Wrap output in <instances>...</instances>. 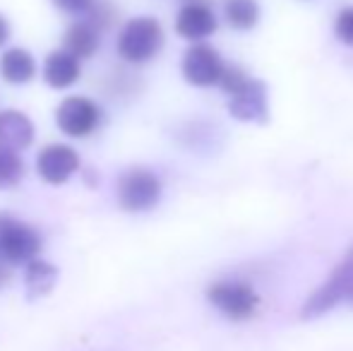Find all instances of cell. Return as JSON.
I'll list each match as a JSON object with an SVG mask.
<instances>
[{
    "mask_svg": "<svg viewBox=\"0 0 353 351\" xmlns=\"http://www.w3.org/2000/svg\"><path fill=\"white\" fill-rule=\"evenodd\" d=\"M163 46V27L154 17H135L123 27L118 37V56L125 63H147L159 56Z\"/></svg>",
    "mask_w": 353,
    "mask_h": 351,
    "instance_id": "cell-1",
    "label": "cell"
},
{
    "mask_svg": "<svg viewBox=\"0 0 353 351\" xmlns=\"http://www.w3.org/2000/svg\"><path fill=\"white\" fill-rule=\"evenodd\" d=\"M41 250V236L27 221L0 214V263L27 265Z\"/></svg>",
    "mask_w": 353,
    "mask_h": 351,
    "instance_id": "cell-2",
    "label": "cell"
},
{
    "mask_svg": "<svg viewBox=\"0 0 353 351\" xmlns=\"http://www.w3.org/2000/svg\"><path fill=\"white\" fill-rule=\"evenodd\" d=\"M207 299L219 313H223L228 320H250L260 308V296L248 281L238 279H223L214 281L207 289Z\"/></svg>",
    "mask_w": 353,
    "mask_h": 351,
    "instance_id": "cell-3",
    "label": "cell"
},
{
    "mask_svg": "<svg viewBox=\"0 0 353 351\" xmlns=\"http://www.w3.org/2000/svg\"><path fill=\"white\" fill-rule=\"evenodd\" d=\"M118 205L125 212H147L161 200V181L154 171L135 166L118 178Z\"/></svg>",
    "mask_w": 353,
    "mask_h": 351,
    "instance_id": "cell-4",
    "label": "cell"
},
{
    "mask_svg": "<svg viewBox=\"0 0 353 351\" xmlns=\"http://www.w3.org/2000/svg\"><path fill=\"white\" fill-rule=\"evenodd\" d=\"M351 277H353V245L349 253L344 255V260L334 267L330 279L317 291H312V296L305 301V305H303L301 318L312 320V318H320V315L330 313L339 301H344V291H346V286H349Z\"/></svg>",
    "mask_w": 353,
    "mask_h": 351,
    "instance_id": "cell-5",
    "label": "cell"
},
{
    "mask_svg": "<svg viewBox=\"0 0 353 351\" xmlns=\"http://www.w3.org/2000/svg\"><path fill=\"white\" fill-rule=\"evenodd\" d=\"M56 123L68 137H89L101 123V108L87 97H68L56 108Z\"/></svg>",
    "mask_w": 353,
    "mask_h": 351,
    "instance_id": "cell-6",
    "label": "cell"
},
{
    "mask_svg": "<svg viewBox=\"0 0 353 351\" xmlns=\"http://www.w3.org/2000/svg\"><path fill=\"white\" fill-rule=\"evenodd\" d=\"M183 77L195 87H212L219 85V77L223 70V61L216 48L210 43H195L185 51L181 63Z\"/></svg>",
    "mask_w": 353,
    "mask_h": 351,
    "instance_id": "cell-7",
    "label": "cell"
},
{
    "mask_svg": "<svg viewBox=\"0 0 353 351\" xmlns=\"http://www.w3.org/2000/svg\"><path fill=\"white\" fill-rule=\"evenodd\" d=\"M228 113L243 123H267L270 121V101H267V85L260 80H248L245 85L231 94Z\"/></svg>",
    "mask_w": 353,
    "mask_h": 351,
    "instance_id": "cell-8",
    "label": "cell"
},
{
    "mask_svg": "<svg viewBox=\"0 0 353 351\" xmlns=\"http://www.w3.org/2000/svg\"><path fill=\"white\" fill-rule=\"evenodd\" d=\"M79 169V154L70 145H46L37 157V171L51 185H61Z\"/></svg>",
    "mask_w": 353,
    "mask_h": 351,
    "instance_id": "cell-9",
    "label": "cell"
},
{
    "mask_svg": "<svg viewBox=\"0 0 353 351\" xmlns=\"http://www.w3.org/2000/svg\"><path fill=\"white\" fill-rule=\"evenodd\" d=\"M176 32L188 41H202L216 32V17L207 3H185L176 17Z\"/></svg>",
    "mask_w": 353,
    "mask_h": 351,
    "instance_id": "cell-10",
    "label": "cell"
},
{
    "mask_svg": "<svg viewBox=\"0 0 353 351\" xmlns=\"http://www.w3.org/2000/svg\"><path fill=\"white\" fill-rule=\"evenodd\" d=\"M34 142V123L22 111H0V152H17L27 150Z\"/></svg>",
    "mask_w": 353,
    "mask_h": 351,
    "instance_id": "cell-11",
    "label": "cell"
},
{
    "mask_svg": "<svg viewBox=\"0 0 353 351\" xmlns=\"http://www.w3.org/2000/svg\"><path fill=\"white\" fill-rule=\"evenodd\" d=\"M82 75V68L74 56L68 51H53L48 53L46 63H43V80L53 89H65L74 85Z\"/></svg>",
    "mask_w": 353,
    "mask_h": 351,
    "instance_id": "cell-12",
    "label": "cell"
},
{
    "mask_svg": "<svg viewBox=\"0 0 353 351\" xmlns=\"http://www.w3.org/2000/svg\"><path fill=\"white\" fill-rule=\"evenodd\" d=\"M0 75L10 85H27L37 75V61L27 48H8L0 56Z\"/></svg>",
    "mask_w": 353,
    "mask_h": 351,
    "instance_id": "cell-13",
    "label": "cell"
},
{
    "mask_svg": "<svg viewBox=\"0 0 353 351\" xmlns=\"http://www.w3.org/2000/svg\"><path fill=\"white\" fill-rule=\"evenodd\" d=\"M63 43H65V51L70 53V56H74L77 61H82V58H92L94 53H97L99 43H101V37H99V32L92 27V24L74 22L65 32Z\"/></svg>",
    "mask_w": 353,
    "mask_h": 351,
    "instance_id": "cell-14",
    "label": "cell"
},
{
    "mask_svg": "<svg viewBox=\"0 0 353 351\" xmlns=\"http://www.w3.org/2000/svg\"><path fill=\"white\" fill-rule=\"evenodd\" d=\"M58 281V270L46 260L34 258L27 263V272H24V284H27L29 299H41V296L51 294V289Z\"/></svg>",
    "mask_w": 353,
    "mask_h": 351,
    "instance_id": "cell-15",
    "label": "cell"
},
{
    "mask_svg": "<svg viewBox=\"0 0 353 351\" xmlns=\"http://www.w3.org/2000/svg\"><path fill=\"white\" fill-rule=\"evenodd\" d=\"M223 14L233 29H252L260 19V5L257 0H223Z\"/></svg>",
    "mask_w": 353,
    "mask_h": 351,
    "instance_id": "cell-16",
    "label": "cell"
},
{
    "mask_svg": "<svg viewBox=\"0 0 353 351\" xmlns=\"http://www.w3.org/2000/svg\"><path fill=\"white\" fill-rule=\"evenodd\" d=\"M84 14H87V24H92V27L101 34V32H106V29H111L113 24H116L118 8L111 3V0H94Z\"/></svg>",
    "mask_w": 353,
    "mask_h": 351,
    "instance_id": "cell-17",
    "label": "cell"
},
{
    "mask_svg": "<svg viewBox=\"0 0 353 351\" xmlns=\"http://www.w3.org/2000/svg\"><path fill=\"white\" fill-rule=\"evenodd\" d=\"M24 176V164L12 152H0V188H14Z\"/></svg>",
    "mask_w": 353,
    "mask_h": 351,
    "instance_id": "cell-18",
    "label": "cell"
},
{
    "mask_svg": "<svg viewBox=\"0 0 353 351\" xmlns=\"http://www.w3.org/2000/svg\"><path fill=\"white\" fill-rule=\"evenodd\" d=\"M250 80L248 77V72L243 70V68H238V66H223V70H221V77H219V85H221L223 92L231 97V94H236L238 89H241L245 82Z\"/></svg>",
    "mask_w": 353,
    "mask_h": 351,
    "instance_id": "cell-19",
    "label": "cell"
},
{
    "mask_svg": "<svg viewBox=\"0 0 353 351\" xmlns=\"http://www.w3.org/2000/svg\"><path fill=\"white\" fill-rule=\"evenodd\" d=\"M334 34H336V39H339L341 43L353 46V5H351V8H344L339 14H336Z\"/></svg>",
    "mask_w": 353,
    "mask_h": 351,
    "instance_id": "cell-20",
    "label": "cell"
},
{
    "mask_svg": "<svg viewBox=\"0 0 353 351\" xmlns=\"http://www.w3.org/2000/svg\"><path fill=\"white\" fill-rule=\"evenodd\" d=\"M92 3L94 0H53L56 8H61L63 12H70V14H84Z\"/></svg>",
    "mask_w": 353,
    "mask_h": 351,
    "instance_id": "cell-21",
    "label": "cell"
},
{
    "mask_svg": "<svg viewBox=\"0 0 353 351\" xmlns=\"http://www.w3.org/2000/svg\"><path fill=\"white\" fill-rule=\"evenodd\" d=\"M10 277H12V272H10V265L0 263V289H5V286L10 284Z\"/></svg>",
    "mask_w": 353,
    "mask_h": 351,
    "instance_id": "cell-22",
    "label": "cell"
},
{
    "mask_svg": "<svg viewBox=\"0 0 353 351\" xmlns=\"http://www.w3.org/2000/svg\"><path fill=\"white\" fill-rule=\"evenodd\" d=\"M10 39V22L0 14V46Z\"/></svg>",
    "mask_w": 353,
    "mask_h": 351,
    "instance_id": "cell-23",
    "label": "cell"
},
{
    "mask_svg": "<svg viewBox=\"0 0 353 351\" xmlns=\"http://www.w3.org/2000/svg\"><path fill=\"white\" fill-rule=\"evenodd\" d=\"M344 301H349L353 305V277L349 279V286H346V291H344Z\"/></svg>",
    "mask_w": 353,
    "mask_h": 351,
    "instance_id": "cell-24",
    "label": "cell"
}]
</instances>
